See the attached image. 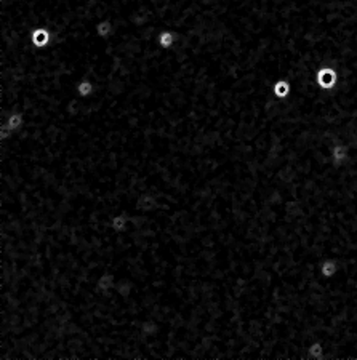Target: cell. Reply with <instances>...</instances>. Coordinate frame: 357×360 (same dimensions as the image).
Returning <instances> with one entry per match:
<instances>
[{
    "mask_svg": "<svg viewBox=\"0 0 357 360\" xmlns=\"http://www.w3.org/2000/svg\"><path fill=\"white\" fill-rule=\"evenodd\" d=\"M338 82H340V74H338L337 67L322 66L316 72V83L325 91L335 90L338 87Z\"/></svg>",
    "mask_w": 357,
    "mask_h": 360,
    "instance_id": "obj_1",
    "label": "cell"
},
{
    "mask_svg": "<svg viewBox=\"0 0 357 360\" xmlns=\"http://www.w3.org/2000/svg\"><path fill=\"white\" fill-rule=\"evenodd\" d=\"M53 37H52V32L49 28H34L31 32H29V42L34 48H39V50H43L46 48L50 43H52Z\"/></svg>",
    "mask_w": 357,
    "mask_h": 360,
    "instance_id": "obj_2",
    "label": "cell"
},
{
    "mask_svg": "<svg viewBox=\"0 0 357 360\" xmlns=\"http://www.w3.org/2000/svg\"><path fill=\"white\" fill-rule=\"evenodd\" d=\"M115 283H117V279L112 272H103L97 280V292L100 295L108 296L114 292Z\"/></svg>",
    "mask_w": 357,
    "mask_h": 360,
    "instance_id": "obj_3",
    "label": "cell"
},
{
    "mask_svg": "<svg viewBox=\"0 0 357 360\" xmlns=\"http://www.w3.org/2000/svg\"><path fill=\"white\" fill-rule=\"evenodd\" d=\"M330 159L337 166H341L346 163V160L349 159V148L344 142H337L333 144L330 149Z\"/></svg>",
    "mask_w": 357,
    "mask_h": 360,
    "instance_id": "obj_4",
    "label": "cell"
},
{
    "mask_svg": "<svg viewBox=\"0 0 357 360\" xmlns=\"http://www.w3.org/2000/svg\"><path fill=\"white\" fill-rule=\"evenodd\" d=\"M130 224H132V218L127 214V213H117L114 214L111 221H109V226L111 229L115 232V234H124L130 229Z\"/></svg>",
    "mask_w": 357,
    "mask_h": 360,
    "instance_id": "obj_5",
    "label": "cell"
},
{
    "mask_svg": "<svg viewBox=\"0 0 357 360\" xmlns=\"http://www.w3.org/2000/svg\"><path fill=\"white\" fill-rule=\"evenodd\" d=\"M157 207V197L152 192H142L136 200V210L139 213H151Z\"/></svg>",
    "mask_w": 357,
    "mask_h": 360,
    "instance_id": "obj_6",
    "label": "cell"
},
{
    "mask_svg": "<svg viewBox=\"0 0 357 360\" xmlns=\"http://www.w3.org/2000/svg\"><path fill=\"white\" fill-rule=\"evenodd\" d=\"M0 124H5L11 131H19L22 127H25V124H26V117H25V114L22 112H19V111H15V112H11V114H8L4 120H0Z\"/></svg>",
    "mask_w": 357,
    "mask_h": 360,
    "instance_id": "obj_7",
    "label": "cell"
},
{
    "mask_svg": "<svg viewBox=\"0 0 357 360\" xmlns=\"http://www.w3.org/2000/svg\"><path fill=\"white\" fill-rule=\"evenodd\" d=\"M272 94L276 96L277 100H287L292 94V83L287 79H279L274 82L272 85Z\"/></svg>",
    "mask_w": 357,
    "mask_h": 360,
    "instance_id": "obj_8",
    "label": "cell"
},
{
    "mask_svg": "<svg viewBox=\"0 0 357 360\" xmlns=\"http://www.w3.org/2000/svg\"><path fill=\"white\" fill-rule=\"evenodd\" d=\"M94 34H97L100 39H104V40L111 39L112 35L115 34L114 22L111 19H101L97 26H94Z\"/></svg>",
    "mask_w": 357,
    "mask_h": 360,
    "instance_id": "obj_9",
    "label": "cell"
},
{
    "mask_svg": "<svg viewBox=\"0 0 357 360\" xmlns=\"http://www.w3.org/2000/svg\"><path fill=\"white\" fill-rule=\"evenodd\" d=\"M338 269H340L338 268V262L333 258H327V259H324L322 262L319 264V272L327 280H330L331 277H335V275L338 274Z\"/></svg>",
    "mask_w": 357,
    "mask_h": 360,
    "instance_id": "obj_10",
    "label": "cell"
},
{
    "mask_svg": "<svg viewBox=\"0 0 357 360\" xmlns=\"http://www.w3.org/2000/svg\"><path fill=\"white\" fill-rule=\"evenodd\" d=\"M176 42H178V37H176L175 31H172V29H165L157 35V43L162 50H172V48L176 45Z\"/></svg>",
    "mask_w": 357,
    "mask_h": 360,
    "instance_id": "obj_11",
    "label": "cell"
},
{
    "mask_svg": "<svg viewBox=\"0 0 357 360\" xmlns=\"http://www.w3.org/2000/svg\"><path fill=\"white\" fill-rule=\"evenodd\" d=\"M76 93L80 98H90V96L94 93V83L90 79H82L77 82L76 85Z\"/></svg>",
    "mask_w": 357,
    "mask_h": 360,
    "instance_id": "obj_12",
    "label": "cell"
},
{
    "mask_svg": "<svg viewBox=\"0 0 357 360\" xmlns=\"http://www.w3.org/2000/svg\"><path fill=\"white\" fill-rule=\"evenodd\" d=\"M325 346L319 341H314L307 346V360H324Z\"/></svg>",
    "mask_w": 357,
    "mask_h": 360,
    "instance_id": "obj_13",
    "label": "cell"
}]
</instances>
